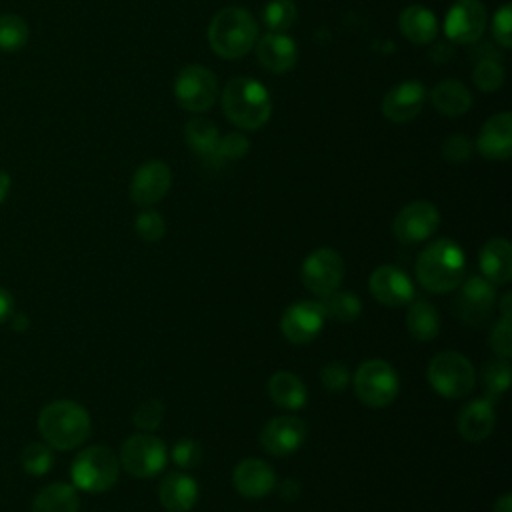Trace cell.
<instances>
[{
    "label": "cell",
    "instance_id": "1",
    "mask_svg": "<svg viewBox=\"0 0 512 512\" xmlns=\"http://www.w3.org/2000/svg\"><path fill=\"white\" fill-rule=\"evenodd\" d=\"M466 272V256L460 244L438 238L420 250L416 258V278L420 286L434 294H446L460 286Z\"/></svg>",
    "mask_w": 512,
    "mask_h": 512
},
{
    "label": "cell",
    "instance_id": "2",
    "mask_svg": "<svg viewBox=\"0 0 512 512\" xmlns=\"http://www.w3.org/2000/svg\"><path fill=\"white\" fill-rule=\"evenodd\" d=\"M38 432L50 448H78L92 432L90 414L74 400H54L38 414Z\"/></svg>",
    "mask_w": 512,
    "mask_h": 512
},
{
    "label": "cell",
    "instance_id": "3",
    "mask_svg": "<svg viewBox=\"0 0 512 512\" xmlns=\"http://www.w3.org/2000/svg\"><path fill=\"white\" fill-rule=\"evenodd\" d=\"M222 110L226 118L242 130L262 128L270 114L272 102L268 90L254 78H232L222 90Z\"/></svg>",
    "mask_w": 512,
    "mask_h": 512
},
{
    "label": "cell",
    "instance_id": "4",
    "mask_svg": "<svg viewBox=\"0 0 512 512\" xmlns=\"http://www.w3.org/2000/svg\"><path fill=\"white\" fill-rule=\"evenodd\" d=\"M258 38L254 16L238 6L222 8L208 24V42L212 50L226 60L246 56Z\"/></svg>",
    "mask_w": 512,
    "mask_h": 512
},
{
    "label": "cell",
    "instance_id": "5",
    "mask_svg": "<svg viewBox=\"0 0 512 512\" xmlns=\"http://www.w3.org/2000/svg\"><path fill=\"white\" fill-rule=\"evenodd\" d=\"M426 378L436 394L452 400L464 398L476 386V370L472 362L454 350L436 354L426 368Z\"/></svg>",
    "mask_w": 512,
    "mask_h": 512
},
{
    "label": "cell",
    "instance_id": "6",
    "mask_svg": "<svg viewBox=\"0 0 512 512\" xmlns=\"http://www.w3.org/2000/svg\"><path fill=\"white\" fill-rule=\"evenodd\" d=\"M74 488L88 494L110 490L120 474L118 456L106 446H88L72 462L70 468Z\"/></svg>",
    "mask_w": 512,
    "mask_h": 512
},
{
    "label": "cell",
    "instance_id": "7",
    "mask_svg": "<svg viewBox=\"0 0 512 512\" xmlns=\"http://www.w3.org/2000/svg\"><path fill=\"white\" fill-rule=\"evenodd\" d=\"M398 390V374L386 360H366L354 374V392L358 400L368 408H386L396 400Z\"/></svg>",
    "mask_w": 512,
    "mask_h": 512
},
{
    "label": "cell",
    "instance_id": "8",
    "mask_svg": "<svg viewBox=\"0 0 512 512\" xmlns=\"http://www.w3.org/2000/svg\"><path fill=\"white\" fill-rule=\"evenodd\" d=\"M118 462L128 474L136 478H152L164 470L168 462V450L160 438L138 432L124 440Z\"/></svg>",
    "mask_w": 512,
    "mask_h": 512
},
{
    "label": "cell",
    "instance_id": "9",
    "mask_svg": "<svg viewBox=\"0 0 512 512\" xmlns=\"http://www.w3.org/2000/svg\"><path fill=\"white\" fill-rule=\"evenodd\" d=\"M218 96V80L200 64L184 66L174 80V98L188 112L208 110Z\"/></svg>",
    "mask_w": 512,
    "mask_h": 512
},
{
    "label": "cell",
    "instance_id": "10",
    "mask_svg": "<svg viewBox=\"0 0 512 512\" xmlns=\"http://www.w3.org/2000/svg\"><path fill=\"white\" fill-rule=\"evenodd\" d=\"M344 278V260L334 248H316L300 266V280L314 296H328L338 290Z\"/></svg>",
    "mask_w": 512,
    "mask_h": 512
},
{
    "label": "cell",
    "instance_id": "11",
    "mask_svg": "<svg viewBox=\"0 0 512 512\" xmlns=\"http://www.w3.org/2000/svg\"><path fill=\"white\" fill-rule=\"evenodd\" d=\"M494 304H496V288L484 276L476 274L460 282V290L454 300V310L464 324L472 328L484 324Z\"/></svg>",
    "mask_w": 512,
    "mask_h": 512
},
{
    "label": "cell",
    "instance_id": "12",
    "mask_svg": "<svg viewBox=\"0 0 512 512\" xmlns=\"http://www.w3.org/2000/svg\"><path fill=\"white\" fill-rule=\"evenodd\" d=\"M438 224V208L428 200H414L396 214L392 230L402 244L410 246L428 240L436 232Z\"/></svg>",
    "mask_w": 512,
    "mask_h": 512
},
{
    "label": "cell",
    "instance_id": "13",
    "mask_svg": "<svg viewBox=\"0 0 512 512\" xmlns=\"http://www.w3.org/2000/svg\"><path fill=\"white\" fill-rule=\"evenodd\" d=\"M324 320L326 314L320 300H302L284 310L280 318V330L288 342L308 344L320 334Z\"/></svg>",
    "mask_w": 512,
    "mask_h": 512
},
{
    "label": "cell",
    "instance_id": "14",
    "mask_svg": "<svg viewBox=\"0 0 512 512\" xmlns=\"http://www.w3.org/2000/svg\"><path fill=\"white\" fill-rule=\"evenodd\" d=\"M486 28V8L480 0H456L444 18V32L456 44L476 42Z\"/></svg>",
    "mask_w": 512,
    "mask_h": 512
},
{
    "label": "cell",
    "instance_id": "15",
    "mask_svg": "<svg viewBox=\"0 0 512 512\" xmlns=\"http://www.w3.org/2000/svg\"><path fill=\"white\" fill-rule=\"evenodd\" d=\"M306 440V424L298 416H274L270 418L262 432L260 444L272 456H290L294 454Z\"/></svg>",
    "mask_w": 512,
    "mask_h": 512
},
{
    "label": "cell",
    "instance_id": "16",
    "mask_svg": "<svg viewBox=\"0 0 512 512\" xmlns=\"http://www.w3.org/2000/svg\"><path fill=\"white\" fill-rule=\"evenodd\" d=\"M368 290L376 302H380L388 308L404 306L414 298L412 280L408 278V274L404 270H400L398 266H392V264H382L370 274Z\"/></svg>",
    "mask_w": 512,
    "mask_h": 512
},
{
    "label": "cell",
    "instance_id": "17",
    "mask_svg": "<svg viewBox=\"0 0 512 512\" xmlns=\"http://www.w3.org/2000/svg\"><path fill=\"white\" fill-rule=\"evenodd\" d=\"M172 184V172L166 162L150 160L144 162L132 176L130 196L140 206H152L160 202Z\"/></svg>",
    "mask_w": 512,
    "mask_h": 512
},
{
    "label": "cell",
    "instance_id": "18",
    "mask_svg": "<svg viewBox=\"0 0 512 512\" xmlns=\"http://www.w3.org/2000/svg\"><path fill=\"white\" fill-rule=\"evenodd\" d=\"M426 100V90L418 80H406L396 84L382 98L380 110L392 122H410L422 110Z\"/></svg>",
    "mask_w": 512,
    "mask_h": 512
},
{
    "label": "cell",
    "instance_id": "19",
    "mask_svg": "<svg viewBox=\"0 0 512 512\" xmlns=\"http://www.w3.org/2000/svg\"><path fill=\"white\" fill-rule=\"evenodd\" d=\"M234 488L246 498H262L276 486L274 468L260 458H244L232 472Z\"/></svg>",
    "mask_w": 512,
    "mask_h": 512
},
{
    "label": "cell",
    "instance_id": "20",
    "mask_svg": "<svg viewBox=\"0 0 512 512\" xmlns=\"http://www.w3.org/2000/svg\"><path fill=\"white\" fill-rule=\"evenodd\" d=\"M476 150L488 160H508L512 154V116L500 112L490 116L476 140Z\"/></svg>",
    "mask_w": 512,
    "mask_h": 512
},
{
    "label": "cell",
    "instance_id": "21",
    "mask_svg": "<svg viewBox=\"0 0 512 512\" xmlns=\"http://www.w3.org/2000/svg\"><path fill=\"white\" fill-rule=\"evenodd\" d=\"M256 56L260 64L276 74L288 72L298 60L296 42L282 32H268L256 44Z\"/></svg>",
    "mask_w": 512,
    "mask_h": 512
},
{
    "label": "cell",
    "instance_id": "22",
    "mask_svg": "<svg viewBox=\"0 0 512 512\" xmlns=\"http://www.w3.org/2000/svg\"><path fill=\"white\" fill-rule=\"evenodd\" d=\"M496 424V412L490 398H476L468 402L458 414V432L468 442L486 440Z\"/></svg>",
    "mask_w": 512,
    "mask_h": 512
},
{
    "label": "cell",
    "instance_id": "23",
    "mask_svg": "<svg viewBox=\"0 0 512 512\" xmlns=\"http://www.w3.org/2000/svg\"><path fill=\"white\" fill-rule=\"evenodd\" d=\"M158 500L168 512H188L198 500V482L184 472H168L158 484Z\"/></svg>",
    "mask_w": 512,
    "mask_h": 512
},
{
    "label": "cell",
    "instance_id": "24",
    "mask_svg": "<svg viewBox=\"0 0 512 512\" xmlns=\"http://www.w3.org/2000/svg\"><path fill=\"white\" fill-rule=\"evenodd\" d=\"M480 270L494 286L508 284L512 278V246L506 238L488 240L478 254Z\"/></svg>",
    "mask_w": 512,
    "mask_h": 512
},
{
    "label": "cell",
    "instance_id": "25",
    "mask_svg": "<svg viewBox=\"0 0 512 512\" xmlns=\"http://www.w3.org/2000/svg\"><path fill=\"white\" fill-rule=\"evenodd\" d=\"M400 32L414 44H430L436 38L438 22L432 10L420 4H410L400 12Z\"/></svg>",
    "mask_w": 512,
    "mask_h": 512
},
{
    "label": "cell",
    "instance_id": "26",
    "mask_svg": "<svg viewBox=\"0 0 512 512\" xmlns=\"http://www.w3.org/2000/svg\"><path fill=\"white\" fill-rule=\"evenodd\" d=\"M430 100L442 116H450V118L466 114L472 106L470 90L456 78L438 82L430 92Z\"/></svg>",
    "mask_w": 512,
    "mask_h": 512
},
{
    "label": "cell",
    "instance_id": "27",
    "mask_svg": "<svg viewBox=\"0 0 512 512\" xmlns=\"http://www.w3.org/2000/svg\"><path fill=\"white\" fill-rule=\"evenodd\" d=\"M268 394L272 402L284 410H300L308 400L304 382L288 370L274 372L268 380Z\"/></svg>",
    "mask_w": 512,
    "mask_h": 512
},
{
    "label": "cell",
    "instance_id": "28",
    "mask_svg": "<svg viewBox=\"0 0 512 512\" xmlns=\"http://www.w3.org/2000/svg\"><path fill=\"white\" fill-rule=\"evenodd\" d=\"M408 304L406 328L410 336L418 342L434 340L440 332V316L434 304L426 298H412Z\"/></svg>",
    "mask_w": 512,
    "mask_h": 512
},
{
    "label": "cell",
    "instance_id": "29",
    "mask_svg": "<svg viewBox=\"0 0 512 512\" xmlns=\"http://www.w3.org/2000/svg\"><path fill=\"white\" fill-rule=\"evenodd\" d=\"M78 508L80 498L76 488L64 482L44 486L32 502V512H78Z\"/></svg>",
    "mask_w": 512,
    "mask_h": 512
},
{
    "label": "cell",
    "instance_id": "30",
    "mask_svg": "<svg viewBox=\"0 0 512 512\" xmlns=\"http://www.w3.org/2000/svg\"><path fill=\"white\" fill-rule=\"evenodd\" d=\"M184 138H186V144L196 154L212 158V154L216 150V144L220 140V134H218V128H216V124L212 120H208V118H192L186 124Z\"/></svg>",
    "mask_w": 512,
    "mask_h": 512
},
{
    "label": "cell",
    "instance_id": "31",
    "mask_svg": "<svg viewBox=\"0 0 512 512\" xmlns=\"http://www.w3.org/2000/svg\"><path fill=\"white\" fill-rule=\"evenodd\" d=\"M320 304L324 308L326 318L338 320V322H354L362 312V302L354 292H340L334 290L328 296L320 298Z\"/></svg>",
    "mask_w": 512,
    "mask_h": 512
},
{
    "label": "cell",
    "instance_id": "32",
    "mask_svg": "<svg viewBox=\"0 0 512 512\" xmlns=\"http://www.w3.org/2000/svg\"><path fill=\"white\" fill-rule=\"evenodd\" d=\"M28 42V24L18 14H0V50L18 52Z\"/></svg>",
    "mask_w": 512,
    "mask_h": 512
},
{
    "label": "cell",
    "instance_id": "33",
    "mask_svg": "<svg viewBox=\"0 0 512 512\" xmlns=\"http://www.w3.org/2000/svg\"><path fill=\"white\" fill-rule=\"evenodd\" d=\"M510 376H512V370H510V362L506 358H494V360L486 362V366L482 370V382H484L488 396L490 398L502 396L510 386Z\"/></svg>",
    "mask_w": 512,
    "mask_h": 512
},
{
    "label": "cell",
    "instance_id": "34",
    "mask_svg": "<svg viewBox=\"0 0 512 512\" xmlns=\"http://www.w3.org/2000/svg\"><path fill=\"white\" fill-rule=\"evenodd\" d=\"M262 16L270 32H286L296 22L298 10L292 0H270L264 6Z\"/></svg>",
    "mask_w": 512,
    "mask_h": 512
},
{
    "label": "cell",
    "instance_id": "35",
    "mask_svg": "<svg viewBox=\"0 0 512 512\" xmlns=\"http://www.w3.org/2000/svg\"><path fill=\"white\" fill-rule=\"evenodd\" d=\"M52 450L48 444L42 442H32L24 448L22 452V468L30 474V476H42L52 468Z\"/></svg>",
    "mask_w": 512,
    "mask_h": 512
},
{
    "label": "cell",
    "instance_id": "36",
    "mask_svg": "<svg viewBox=\"0 0 512 512\" xmlns=\"http://www.w3.org/2000/svg\"><path fill=\"white\" fill-rule=\"evenodd\" d=\"M472 80L482 92H494L504 82V68L496 58H484L476 64Z\"/></svg>",
    "mask_w": 512,
    "mask_h": 512
},
{
    "label": "cell",
    "instance_id": "37",
    "mask_svg": "<svg viewBox=\"0 0 512 512\" xmlns=\"http://www.w3.org/2000/svg\"><path fill=\"white\" fill-rule=\"evenodd\" d=\"M164 420V404L156 398H148L140 402L132 414V422L140 432L156 430Z\"/></svg>",
    "mask_w": 512,
    "mask_h": 512
},
{
    "label": "cell",
    "instance_id": "38",
    "mask_svg": "<svg viewBox=\"0 0 512 512\" xmlns=\"http://www.w3.org/2000/svg\"><path fill=\"white\" fill-rule=\"evenodd\" d=\"M134 228L138 232V236L146 242H158L164 232H166V224H164V218L152 210V208H144L138 216H136V222H134Z\"/></svg>",
    "mask_w": 512,
    "mask_h": 512
},
{
    "label": "cell",
    "instance_id": "39",
    "mask_svg": "<svg viewBox=\"0 0 512 512\" xmlns=\"http://www.w3.org/2000/svg\"><path fill=\"white\" fill-rule=\"evenodd\" d=\"M490 348L498 358H510L512 356V320L510 316H502L494 322L490 330Z\"/></svg>",
    "mask_w": 512,
    "mask_h": 512
},
{
    "label": "cell",
    "instance_id": "40",
    "mask_svg": "<svg viewBox=\"0 0 512 512\" xmlns=\"http://www.w3.org/2000/svg\"><path fill=\"white\" fill-rule=\"evenodd\" d=\"M172 462L182 468V470H190L196 468L202 460V446L192 440V438H180L174 446H172Z\"/></svg>",
    "mask_w": 512,
    "mask_h": 512
},
{
    "label": "cell",
    "instance_id": "41",
    "mask_svg": "<svg viewBox=\"0 0 512 512\" xmlns=\"http://www.w3.org/2000/svg\"><path fill=\"white\" fill-rule=\"evenodd\" d=\"M250 148V142L246 136H242L240 132H230L224 138L218 140L216 150L212 154V158L216 160H238L242 156H246Z\"/></svg>",
    "mask_w": 512,
    "mask_h": 512
},
{
    "label": "cell",
    "instance_id": "42",
    "mask_svg": "<svg viewBox=\"0 0 512 512\" xmlns=\"http://www.w3.org/2000/svg\"><path fill=\"white\" fill-rule=\"evenodd\" d=\"M472 154H474V144L470 142L468 136L452 134L442 144V158L446 162L462 164V162H468L472 158Z\"/></svg>",
    "mask_w": 512,
    "mask_h": 512
},
{
    "label": "cell",
    "instance_id": "43",
    "mask_svg": "<svg viewBox=\"0 0 512 512\" xmlns=\"http://www.w3.org/2000/svg\"><path fill=\"white\" fill-rule=\"evenodd\" d=\"M320 380L328 392H342L350 384V372L346 364L332 360L320 368Z\"/></svg>",
    "mask_w": 512,
    "mask_h": 512
},
{
    "label": "cell",
    "instance_id": "44",
    "mask_svg": "<svg viewBox=\"0 0 512 512\" xmlns=\"http://www.w3.org/2000/svg\"><path fill=\"white\" fill-rule=\"evenodd\" d=\"M510 20H512L510 4H504L500 10H496V14L492 18V36L502 48H510V44H512V32H510L512 24H510Z\"/></svg>",
    "mask_w": 512,
    "mask_h": 512
},
{
    "label": "cell",
    "instance_id": "45",
    "mask_svg": "<svg viewBox=\"0 0 512 512\" xmlns=\"http://www.w3.org/2000/svg\"><path fill=\"white\" fill-rule=\"evenodd\" d=\"M12 310H14V300H12V294L4 288H0V324L6 322L10 316H12Z\"/></svg>",
    "mask_w": 512,
    "mask_h": 512
},
{
    "label": "cell",
    "instance_id": "46",
    "mask_svg": "<svg viewBox=\"0 0 512 512\" xmlns=\"http://www.w3.org/2000/svg\"><path fill=\"white\" fill-rule=\"evenodd\" d=\"M280 494L286 500H296L300 496V484L296 480H284L282 488H280Z\"/></svg>",
    "mask_w": 512,
    "mask_h": 512
},
{
    "label": "cell",
    "instance_id": "47",
    "mask_svg": "<svg viewBox=\"0 0 512 512\" xmlns=\"http://www.w3.org/2000/svg\"><path fill=\"white\" fill-rule=\"evenodd\" d=\"M494 512H512V494H502L496 502H494Z\"/></svg>",
    "mask_w": 512,
    "mask_h": 512
},
{
    "label": "cell",
    "instance_id": "48",
    "mask_svg": "<svg viewBox=\"0 0 512 512\" xmlns=\"http://www.w3.org/2000/svg\"><path fill=\"white\" fill-rule=\"evenodd\" d=\"M8 190H10V174L0 170V204L4 202V198L8 196Z\"/></svg>",
    "mask_w": 512,
    "mask_h": 512
},
{
    "label": "cell",
    "instance_id": "49",
    "mask_svg": "<svg viewBox=\"0 0 512 512\" xmlns=\"http://www.w3.org/2000/svg\"><path fill=\"white\" fill-rule=\"evenodd\" d=\"M498 308H500L502 316H510V312H512V294H510V292L502 294V300H500Z\"/></svg>",
    "mask_w": 512,
    "mask_h": 512
}]
</instances>
